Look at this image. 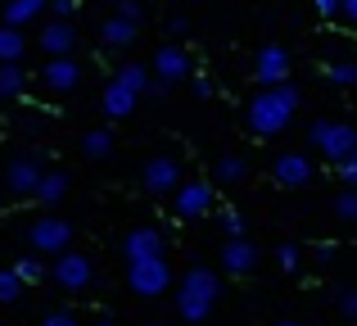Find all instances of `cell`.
Returning <instances> with one entry per match:
<instances>
[{"mask_svg":"<svg viewBox=\"0 0 357 326\" xmlns=\"http://www.w3.org/2000/svg\"><path fill=\"white\" fill-rule=\"evenodd\" d=\"M294 109H298V87L276 82V87H267V91H258V96H253V105H249V127H253L258 136H276L280 127L294 118Z\"/></svg>","mask_w":357,"mask_h":326,"instance_id":"obj_1","label":"cell"},{"mask_svg":"<svg viewBox=\"0 0 357 326\" xmlns=\"http://www.w3.org/2000/svg\"><path fill=\"white\" fill-rule=\"evenodd\" d=\"M218 276L208 272V267H190V272L181 276V286H176V313H181L185 322H204L213 313V304H218Z\"/></svg>","mask_w":357,"mask_h":326,"instance_id":"obj_2","label":"cell"},{"mask_svg":"<svg viewBox=\"0 0 357 326\" xmlns=\"http://www.w3.org/2000/svg\"><path fill=\"white\" fill-rule=\"evenodd\" d=\"M127 281H131L136 295L154 299V295H163L167 286H172V267H167L163 258H136V263L127 267Z\"/></svg>","mask_w":357,"mask_h":326,"instance_id":"obj_3","label":"cell"},{"mask_svg":"<svg viewBox=\"0 0 357 326\" xmlns=\"http://www.w3.org/2000/svg\"><path fill=\"white\" fill-rule=\"evenodd\" d=\"M312 145L326 159H349L357 150V127L353 123H317L312 127Z\"/></svg>","mask_w":357,"mask_h":326,"instance_id":"obj_4","label":"cell"},{"mask_svg":"<svg viewBox=\"0 0 357 326\" xmlns=\"http://www.w3.org/2000/svg\"><path fill=\"white\" fill-rule=\"evenodd\" d=\"M27 240H32L36 254H63V249L73 245V227L63 218H36L32 231H27Z\"/></svg>","mask_w":357,"mask_h":326,"instance_id":"obj_5","label":"cell"},{"mask_svg":"<svg viewBox=\"0 0 357 326\" xmlns=\"http://www.w3.org/2000/svg\"><path fill=\"white\" fill-rule=\"evenodd\" d=\"M50 276L63 286V290L77 295V290H86V286H91V276H96V272H91V258H86V254H73V249H63V254H54Z\"/></svg>","mask_w":357,"mask_h":326,"instance_id":"obj_6","label":"cell"},{"mask_svg":"<svg viewBox=\"0 0 357 326\" xmlns=\"http://www.w3.org/2000/svg\"><path fill=\"white\" fill-rule=\"evenodd\" d=\"M77 82H82V68H77V59H73V54H50V59H45V68H41V87L45 91L68 96Z\"/></svg>","mask_w":357,"mask_h":326,"instance_id":"obj_7","label":"cell"},{"mask_svg":"<svg viewBox=\"0 0 357 326\" xmlns=\"http://www.w3.org/2000/svg\"><path fill=\"white\" fill-rule=\"evenodd\" d=\"M41 177H45V168H41V159H36V154H18V159H9L5 191H9V195H32Z\"/></svg>","mask_w":357,"mask_h":326,"instance_id":"obj_8","label":"cell"},{"mask_svg":"<svg viewBox=\"0 0 357 326\" xmlns=\"http://www.w3.org/2000/svg\"><path fill=\"white\" fill-rule=\"evenodd\" d=\"M140 181H145L149 195H172L176 181H181V168H176V159H149Z\"/></svg>","mask_w":357,"mask_h":326,"instance_id":"obj_9","label":"cell"},{"mask_svg":"<svg viewBox=\"0 0 357 326\" xmlns=\"http://www.w3.org/2000/svg\"><path fill=\"white\" fill-rule=\"evenodd\" d=\"M253 73H258L262 87H276V82H285V73H289V54L280 50V45H262Z\"/></svg>","mask_w":357,"mask_h":326,"instance_id":"obj_10","label":"cell"},{"mask_svg":"<svg viewBox=\"0 0 357 326\" xmlns=\"http://www.w3.org/2000/svg\"><path fill=\"white\" fill-rule=\"evenodd\" d=\"M73 45H77V32H73L68 18H50L41 27V50L45 54H73Z\"/></svg>","mask_w":357,"mask_h":326,"instance_id":"obj_11","label":"cell"},{"mask_svg":"<svg viewBox=\"0 0 357 326\" xmlns=\"http://www.w3.org/2000/svg\"><path fill=\"white\" fill-rule=\"evenodd\" d=\"M154 73H158V82H181V77H190V59H185V50H176V45H163V50L154 54Z\"/></svg>","mask_w":357,"mask_h":326,"instance_id":"obj_12","label":"cell"},{"mask_svg":"<svg viewBox=\"0 0 357 326\" xmlns=\"http://www.w3.org/2000/svg\"><path fill=\"white\" fill-rule=\"evenodd\" d=\"M122 249H127V263H136V258H163V236L154 227H136Z\"/></svg>","mask_w":357,"mask_h":326,"instance_id":"obj_13","label":"cell"},{"mask_svg":"<svg viewBox=\"0 0 357 326\" xmlns=\"http://www.w3.org/2000/svg\"><path fill=\"white\" fill-rule=\"evenodd\" d=\"M222 263H227V272L244 276V272H253V267H258V249H253L244 236H231L227 249H222Z\"/></svg>","mask_w":357,"mask_h":326,"instance_id":"obj_14","label":"cell"},{"mask_svg":"<svg viewBox=\"0 0 357 326\" xmlns=\"http://www.w3.org/2000/svg\"><path fill=\"white\" fill-rule=\"evenodd\" d=\"M136 18H122V14H114V18H105V27H100V41L109 45V50H127L131 41H136Z\"/></svg>","mask_w":357,"mask_h":326,"instance_id":"obj_15","label":"cell"},{"mask_svg":"<svg viewBox=\"0 0 357 326\" xmlns=\"http://www.w3.org/2000/svg\"><path fill=\"white\" fill-rule=\"evenodd\" d=\"M208 204H213V195H208L204 181H190V186L176 191V213H181V218H199V213H208Z\"/></svg>","mask_w":357,"mask_h":326,"instance_id":"obj_16","label":"cell"},{"mask_svg":"<svg viewBox=\"0 0 357 326\" xmlns=\"http://www.w3.org/2000/svg\"><path fill=\"white\" fill-rule=\"evenodd\" d=\"M271 172H276L280 186H303L307 177H312V163H307L303 154H280V159L271 163Z\"/></svg>","mask_w":357,"mask_h":326,"instance_id":"obj_17","label":"cell"},{"mask_svg":"<svg viewBox=\"0 0 357 326\" xmlns=\"http://www.w3.org/2000/svg\"><path fill=\"white\" fill-rule=\"evenodd\" d=\"M100 105H105V114L109 118H127L131 114V109H136V91H131L127 87V82H109V87H105V100H100Z\"/></svg>","mask_w":357,"mask_h":326,"instance_id":"obj_18","label":"cell"},{"mask_svg":"<svg viewBox=\"0 0 357 326\" xmlns=\"http://www.w3.org/2000/svg\"><path fill=\"white\" fill-rule=\"evenodd\" d=\"M23 27H14V23H0V64H18L23 59Z\"/></svg>","mask_w":357,"mask_h":326,"instance_id":"obj_19","label":"cell"},{"mask_svg":"<svg viewBox=\"0 0 357 326\" xmlns=\"http://www.w3.org/2000/svg\"><path fill=\"white\" fill-rule=\"evenodd\" d=\"M63 195H68V177H63V172H45L41 181H36L32 200H41V204H59Z\"/></svg>","mask_w":357,"mask_h":326,"instance_id":"obj_20","label":"cell"},{"mask_svg":"<svg viewBox=\"0 0 357 326\" xmlns=\"http://www.w3.org/2000/svg\"><path fill=\"white\" fill-rule=\"evenodd\" d=\"M36 14H45V0H9L5 5V23H14V27H27Z\"/></svg>","mask_w":357,"mask_h":326,"instance_id":"obj_21","label":"cell"},{"mask_svg":"<svg viewBox=\"0 0 357 326\" xmlns=\"http://www.w3.org/2000/svg\"><path fill=\"white\" fill-rule=\"evenodd\" d=\"M23 87H27V73L18 64H0V100L23 96Z\"/></svg>","mask_w":357,"mask_h":326,"instance_id":"obj_22","label":"cell"},{"mask_svg":"<svg viewBox=\"0 0 357 326\" xmlns=\"http://www.w3.org/2000/svg\"><path fill=\"white\" fill-rule=\"evenodd\" d=\"M82 154H86V159H109V154H114V136H109L105 127H100V132H86L82 136Z\"/></svg>","mask_w":357,"mask_h":326,"instance_id":"obj_23","label":"cell"},{"mask_svg":"<svg viewBox=\"0 0 357 326\" xmlns=\"http://www.w3.org/2000/svg\"><path fill=\"white\" fill-rule=\"evenodd\" d=\"M14 272L23 276V286H36L45 276V263H41V254H27V258H18L14 263Z\"/></svg>","mask_w":357,"mask_h":326,"instance_id":"obj_24","label":"cell"},{"mask_svg":"<svg viewBox=\"0 0 357 326\" xmlns=\"http://www.w3.org/2000/svg\"><path fill=\"white\" fill-rule=\"evenodd\" d=\"M118 82H127V87L140 96V91H149V68H140V64H122V68H118Z\"/></svg>","mask_w":357,"mask_h":326,"instance_id":"obj_25","label":"cell"},{"mask_svg":"<svg viewBox=\"0 0 357 326\" xmlns=\"http://www.w3.org/2000/svg\"><path fill=\"white\" fill-rule=\"evenodd\" d=\"M18 295H23V276L14 267H0V304H14Z\"/></svg>","mask_w":357,"mask_h":326,"instance_id":"obj_26","label":"cell"},{"mask_svg":"<svg viewBox=\"0 0 357 326\" xmlns=\"http://www.w3.org/2000/svg\"><path fill=\"white\" fill-rule=\"evenodd\" d=\"M240 177H244V159H236V154H227V159H222L218 163V181H240Z\"/></svg>","mask_w":357,"mask_h":326,"instance_id":"obj_27","label":"cell"},{"mask_svg":"<svg viewBox=\"0 0 357 326\" xmlns=\"http://www.w3.org/2000/svg\"><path fill=\"white\" fill-rule=\"evenodd\" d=\"M331 82H340V87H357V64H331Z\"/></svg>","mask_w":357,"mask_h":326,"instance_id":"obj_28","label":"cell"},{"mask_svg":"<svg viewBox=\"0 0 357 326\" xmlns=\"http://www.w3.org/2000/svg\"><path fill=\"white\" fill-rule=\"evenodd\" d=\"M335 213H340L344 222H357V195H353V191L340 195V200H335Z\"/></svg>","mask_w":357,"mask_h":326,"instance_id":"obj_29","label":"cell"},{"mask_svg":"<svg viewBox=\"0 0 357 326\" xmlns=\"http://www.w3.org/2000/svg\"><path fill=\"white\" fill-rule=\"evenodd\" d=\"M276 263L285 267V272H294V267H298V245H280L276 249Z\"/></svg>","mask_w":357,"mask_h":326,"instance_id":"obj_30","label":"cell"},{"mask_svg":"<svg viewBox=\"0 0 357 326\" xmlns=\"http://www.w3.org/2000/svg\"><path fill=\"white\" fill-rule=\"evenodd\" d=\"M340 313H344L349 322H357V290H344V295H340Z\"/></svg>","mask_w":357,"mask_h":326,"instance_id":"obj_31","label":"cell"},{"mask_svg":"<svg viewBox=\"0 0 357 326\" xmlns=\"http://www.w3.org/2000/svg\"><path fill=\"white\" fill-rule=\"evenodd\" d=\"M222 227H227L231 236H244V218H240L236 209H227V213H222Z\"/></svg>","mask_w":357,"mask_h":326,"instance_id":"obj_32","label":"cell"},{"mask_svg":"<svg viewBox=\"0 0 357 326\" xmlns=\"http://www.w3.org/2000/svg\"><path fill=\"white\" fill-rule=\"evenodd\" d=\"M340 177H344L349 186H357V150L349 154V159H340Z\"/></svg>","mask_w":357,"mask_h":326,"instance_id":"obj_33","label":"cell"},{"mask_svg":"<svg viewBox=\"0 0 357 326\" xmlns=\"http://www.w3.org/2000/svg\"><path fill=\"white\" fill-rule=\"evenodd\" d=\"M41 326H77V318H73V313H45Z\"/></svg>","mask_w":357,"mask_h":326,"instance_id":"obj_34","label":"cell"},{"mask_svg":"<svg viewBox=\"0 0 357 326\" xmlns=\"http://www.w3.org/2000/svg\"><path fill=\"white\" fill-rule=\"evenodd\" d=\"M50 9H54V18H68L77 9V0H50Z\"/></svg>","mask_w":357,"mask_h":326,"instance_id":"obj_35","label":"cell"},{"mask_svg":"<svg viewBox=\"0 0 357 326\" xmlns=\"http://www.w3.org/2000/svg\"><path fill=\"white\" fill-rule=\"evenodd\" d=\"M118 14H122V18H136V23H140V5H136V0H118Z\"/></svg>","mask_w":357,"mask_h":326,"instance_id":"obj_36","label":"cell"},{"mask_svg":"<svg viewBox=\"0 0 357 326\" xmlns=\"http://www.w3.org/2000/svg\"><path fill=\"white\" fill-rule=\"evenodd\" d=\"M340 14L349 18V23H357V0H340Z\"/></svg>","mask_w":357,"mask_h":326,"instance_id":"obj_37","label":"cell"},{"mask_svg":"<svg viewBox=\"0 0 357 326\" xmlns=\"http://www.w3.org/2000/svg\"><path fill=\"white\" fill-rule=\"evenodd\" d=\"M317 9L321 14H340V0H317Z\"/></svg>","mask_w":357,"mask_h":326,"instance_id":"obj_38","label":"cell"},{"mask_svg":"<svg viewBox=\"0 0 357 326\" xmlns=\"http://www.w3.org/2000/svg\"><path fill=\"white\" fill-rule=\"evenodd\" d=\"M276 326H298V322H276Z\"/></svg>","mask_w":357,"mask_h":326,"instance_id":"obj_39","label":"cell"},{"mask_svg":"<svg viewBox=\"0 0 357 326\" xmlns=\"http://www.w3.org/2000/svg\"><path fill=\"white\" fill-rule=\"evenodd\" d=\"M96 326H118V322H96Z\"/></svg>","mask_w":357,"mask_h":326,"instance_id":"obj_40","label":"cell"},{"mask_svg":"<svg viewBox=\"0 0 357 326\" xmlns=\"http://www.w3.org/2000/svg\"><path fill=\"white\" fill-rule=\"evenodd\" d=\"M0 204H5V186H0Z\"/></svg>","mask_w":357,"mask_h":326,"instance_id":"obj_41","label":"cell"},{"mask_svg":"<svg viewBox=\"0 0 357 326\" xmlns=\"http://www.w3.org/2000/svg\"><path fill=\"white\" fill-rule=\"evenodd\" d=\"M154 326H163V322H154Z\"/></svg>","mask_w":357,"mask_h":326,"instance_id":"obj_42","label":"cell"}]
</instances>
